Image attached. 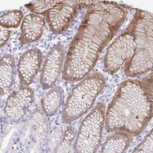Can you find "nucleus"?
<instances>
[{
  "instance_id": "1",
  "label": "nucleus",
  "mask_w": 153,
  "mask_h": 153,
  "mask_svg": "<svg viewBox=\"0 0 153 153\" xmlns=\"http://www.w3.org/2000/svg\"><path fill=\"white\" fill-rule=\"evenodd\" d=\"M127 14L124 6L111 1H96L88 9L67 53L62 71L64 80L77 82L90 74Z\"/></svg>"
},
{
  "instance_id": "2",
  "label": "nucleus",
  "mask_w": 153,
  "mask_h": 153,
  "mask_svg": "<svg viewBox=\"0 0 153 153\" xmlns=\"http://www.w3.org/2000/svg\"><path fill=\"white\" fill-rule=\"evenodd\" d=\"M152 117V74L142 80L122 82L108 106L106 131L141 134Z\"/></svg>"
},
{
  "instance_id": "3",
  "label": "nucleus",
  "mask_w": 153,
  "mask_h": 153,
  "mask_svg": "<svg viewBox=\"0 0 153 153\" xmlns=\"http://www.w3.org/2000/svg\"><path fill=\"white\" fill-rule=\"evenodd\" d=\"M134 37L135 48L132 58L124 66L129 77H137L152 69L153 61V19L152 14L137 9L127 28Z\"/></svg>"
},
{
  "instance_id": "4",
  "label": "nucleus",
  "mask_w": 153,
  "mask_h": 153,
  "mask_svg": "<svg viewBox=\"0 0 153 153\" xmlns=\"http://www.w3.org/2000/svg\"><path fill=\"white\" fill-rule=\"evenodd\" d=\"M104 76L98 72L91 74L76 84L70 93L62 113V120L70 124L86 114L104 90Z\"/></svg>"
},
{
  "instance_id": "5",
  "label": "nucleus",
  "mask_w": 153,
  "mask_h": 153,
  "mask_svg": "<svg viewBox=\"0 0 153 153\" xmlns=\"http://www.w3.org/2000/svg\"><path fill=\"white\" fill-rule=\"evenodd\" d=\"M105 117V105L99 103L82 121L76 133L74 152H97L101 143Z\"/></svg>"
},
{
  "instance_id": "6",
  "label": "nucleus",
  "mask_w": 153,
  "mask_h": 153,
  "mask_svg": "<svg viewBox=\"0 0 153 153\" xmlns=\"http://www.w3.org/2000/svg\"><path fill=\"white\" fill-rule=\"evenodd\" d=\"M50 131L48 120L43 111L34 110L22 127L19 136V145L23 152H39L44 148Z\"/></svg>"
},
{
  "instance_id": "7",
  "label": "nucleus",
  "mask_w": 153,
  "mask_h": 153,
  "mask_svg": "<svg viewBox=\"0 0 153 153\" xmlns=\"http://www.w3.org/2000/svg\"><path fill=\"white\" fill-rule=\"evenodd\" d=\"M135 42L134 36L126 31L109 46L104 58V68L110 74H115L134 53Z\"/></svg>"
},
{
  "instance_id": "8",
  "label": "nucleus",
  "mask_w": 153,
  "mask_h": 153,
  "mask_svg": "<svg viewBox=\"0 0 153 153\" xmlns=\"http://www.w3.org/2000/svg\"><path fill=\"white\" fill-rule=\"evenodd\" d=\"M34 93L28 86L17 88L7 97L4 109L6 118L11 123H19L27 115L34 102Z\"/></svg>"
},
{
  "instance_id": "9",
  "label": "nucleus",
  "mask_w": 153,
  "mask_h": 153,
  "mask_svg": "<svg viewBox=\"0 0 153 153\" xmlns=\"http://www.w3.org/2000/svg\"><path fill=\"white\" fill-rule=\"evenodd\" d=\"M80 9L79 1H59L45 16L50 30L56 34L65 33Z\"/></svg>"
},
{
  "instance_id": "10",
  "label": "nucleus",
  "mask_w": 153,
  "mask_h": 153,
  "mask_svg": "<svg viewBox=\"0 0 153 153\" xmlns=\"http://www.w3.org/2000/svg\"><path fill=\"white\" fill-rule=\"evenodd\" d=\"M66 50L61 44L54 45L48 52L45 59L40 78V83L44 90L52 88L62 70Z\"/></svg>"
},
{
  "instance_id": "11",
  "label": "nucleus",
  "mask_w": 153,
  "mask_h": 153,
  "mask_svg": "<svg viewBox=\"0 0 153 153\" xmlns=\"http://www.w3.org/2000/svg\"><path fill=\"white\" fill-rule=\"evenodd\" d=\"M42 61V53L38 48H31L21 56L17 66L20 83L28 86L39 71Z\"/></svg>"
},
{
  "instance_id": "12",
  "label": "nucleus",
  "mask_w": 153,
  "mask_h": 153,
  "mask_svg": "<svg viewBox=\"0 0 153 153\" xmlns=\"http://www.w3.org/2000/svg\"><path fill=\"white\" fill-rule=\"evenodd\" d=\"M45 27V21L41 16L30 14L25 16L21 25L19 41L22 44H28L39 39Z\"/></svg>"
},
{
  "instance_id": "13",
  "label": "nucleus",
  "mask_w": 153,
  "mask_h": 153,
  "mask_svg": "<svg viewBox=\"0 0 153 153\" xmlns=\"http://www.w3.org/2000/svg\"><path fill=\"white\" fill-rule=\"evenodd\" d=\"M16 76V62L13 56L7 54L1 58L0 66V85L1 96L9 92L13 86Z\"/></svg>"
},
{
  "instance_id": "14",
  "label": "nucleus",
  "mask_w": 153,
  "mask_h": 153,
  "mask_svg": "<svg viewBox=\"0 0 153 153\" xmlns=\"http://www.w3.org/2000/svg\"><path fill=\"white\" fill-rule=\"evenodd\" d=\"M65 92L62 87L56 86L47 92L41 99L43 113L48 117L55 114L63 104Z\"/></svg>"
},
{
  "instance_id": "15",
  "label": "nucleus",
  "mask_w": 153,
  "mask_h": 153,
  "mask_svg": "<svg viewBox=\"0 0 153 153\" xmlns=\"http://www.w3.org/2000/svg\"><path fill=\"white\" fill-rule=\"evenodd\" d=\"M132 141V135L120 131L110 136L101 148V152H123L126 151Z\"/></svg>"
},
{
  "instance_id": "16",
  "label": "nucleus",
  "mask_w": 153,
  "mask_h": 153,
  "mask_svg": "<svg viewBox=\"0 0 153 153\" xmlns=\"http://www.w3.org/2000/svg\"><path fill=\"white\" fill-rule=\"evenodd\" d=\"M61 126H55L50 129L44 145V149L47 152H55L60 145L64 135Z\"/></svg>"
},
{
  "instance_id": "17",
  "label": "nucleus",
  "mask_w": 153,
  "mask_h": 153,
  "mask_svg": "<svg viewBox=\"0 0 153 153\" xmlns=\"http://www.w3.org/2000/svg\"><path fill=\"white\" fill-rule=\"evenodd\" d=\"M23 18V12L20 10H13L2 15L0 18V23L3 28H17Z\"/></svg>"
},
{
  "instance_id": "18",
  "label": "nucleus",
  "mask_w": 153,
  "mask_h": 153,
  "mask_svg": "<svg viewBox=\"0 0 153 153\" xmlns=\"http://www.w3.org/2000/svg\"><path fill=\"white\" fill-rule=\"evenodd\" d=\"M76 135V129L69 126L64 133L62 141L56 152H69L74 151V146Z\"/></svg>"
},
{
  "instance_id": "19",
  "label": "nucleus",
  "mask_w": 153,
  "mask_h": 153,
  "mask_svg": "<svg viewBox=\"0 0 153 153\" xmlns=\"http://www.w3.org/2000/svg\"><path fill=\"white\" fill-rule=\"evenodd\" d=\"M59 3V1H32L26 4L25 6L35 14L44 15L45 16V14L51 9H52Z\"/></svg>"
},
{
  "instance_id": "20",
  "label": "nucleus",
  "mask_w": 153,
  "mask_h": 153,
  "mask_svg": "<svg viewBox=\"0 0 153 153\" xmlns=\"http://www.w3.org/2000/svg\"><path fill=\"white\" fill-rule=\"evenodd\" d=\"M133 152H144L152 153L153 152V136L152 131L151 130L145 138L140 142L133 150Z\"/></svg>"
},
{
  "instance_id": "21",
  "label": "nucleus",
  "mask_w": 153,
  "mask_h": 153,
  "mask_svg": "<svg viewBox=\"0 0 153 153\" xmlns=\"http://www.w3.org/2000/svg\"><path fill=\"white\" fill-rule=\"evenodd\" d=\"M10 36V31L5 28L1 29V47L6 45Z\"/></svg>"
}]
</instances>
